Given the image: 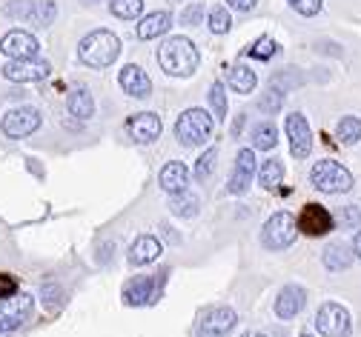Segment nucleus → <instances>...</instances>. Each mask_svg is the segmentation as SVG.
I'll use <instances>...</instances> for the list:
<instances>
[{"label": "nucleus", "instance_id": "34", "mask_svg": "<svg viewBox=\"0 0 361 337\" xmlns=\"http://www.w3.org/2000/svg\"><path fill=\"white\" fill-rule=\"evenodd\" d=\"M230 26H233V18H230L227 6H215V9L209 12V32H212V34L230 32Z\"/></svg>", "mask_w": 361, "mask_h": 337}, {"label": "nucleus", "instance_id": "36", "mask_svg": "<svg viewBox=\"0 0 361 337\" xmlns=\"http://www.w3.org/2000/svg\"><path fill=\"white\" fill-rule=\"evenodd\" d=\"M58 15L55 0H37V26H49Z\"/></svg>", "mask_w": 361, "mask_h": 337}, {"label": "nucleus", "instance_id": "24", "mask_svg": "<svg viewBox=\"0 0 361 337\" xmlns=\"http://www.w3.org/2000/svg\"><path fill=\"white\" fill-rule=\"evenodd\" d=\"M4 15L20 20V23L37 26V0H9L4 6Z\"/></svg>", "mask_w": 361, "mask_h": 337}, {"label": "nucleus", "instance_id": "46", "mask_svg": "<svg viewBox=\"0 0 361 337\" xmlns=\"http://www.w3.org/2000/svg\"><path fill=\"white\" fill-rule=\"evenodd\" d=\"M301 337H312V334H301Z\"/></svg>", "mask_w": 361, "mask_h": 337}, {"label": "nucleus", "instance_id": "20", "mask_svg": "<svg viewBox=\"0 0 361 337\" xmlns=\"http://www.w3.org/2000/svg\"><path fill=\"white\" fill-rule=\"evenodd\" d=\"M66 106H69V115H75L78 120H89L95 115V98H92V91H89L86 86H75L69 91Z\"/></svg>", "mask_w": 361, "mask_h": 337}, {"label": "nucleus", "instance_id": "2", "mask_svg": "<svg viewBox=\"0 0 361 337\" xmlns=\"http://www.w3.org/2000/svg\"><path fill=\"white\" fill-rule=\"evenodd\" d=\"M121 55V40L118 34H112L109 29H95L80 37V46H78V58L92 66V69H104V66H112Z\"/></svg>", "mask_w": 361, "mask_h": 337}, {"label": "nucleus", "instance_id": "35", "mask_svg": "<svg viewBox=\"0 0 361 337\" xmlns=\"http://www.w3.org/2000/svg\"><path fill=\"white\" fill-rule=\"evenodd\" d=\"M215 160H218V149L209 146V149L198 158V163H195V177H198V180H207V177L212 174V169H215Z\"/></svg>", "mask_w": 361, "mask_h": 337}, {"label": "nucleus", "instance_id": "14", "mask_svg": "<svg viewBox=\"0 0 361 337\" xmlns=\"http://www.w3.org/2000/svg\"><path fill=\"white\" fill-rule=\"evenodd\" d=\"M161 117L155 112H141V115H132L126 120V132L135 143H152L161 137Z\"/></svg>", "mask_w": 361, "mask_h": 337}, {"label": "nucleus", "instance_id": "18", "mask_svg": "<svg viewBox=\"0 0 361 337\" xmlns=\"http://www.w3.org/2000/svg\"><path fill=\"white\" fill-rule=\"evenodd\" d=\"M161 252H164V246H161L158 237L141 234V237H135V243L129 246V263H132V266H147V263L158 260Z\"/></svg>", "mask_w": 361, "mask_h": 337}, {"label": "nucleus", "instance_id": "27", "mask_svg": "<svg viewBox=\"0 0 361 337\" xmlns=\"http://www.w3.org/2000/svg\"><path fill=\"white\" fill-rule=\"evenodd\" d=\"M198 206L201 203H198V198L192 195V191H178V195H169V209L178 217H195Z\"/></svg>", "mask_w": 361, "mask_h": 337}, {"label": "nucleus", "instance_id": "17", "mask_svg": "<svg viewBox=\"0 0 361 337\" xmlns=\"http://www.w3.org/2000/svg\"><path fill=\"white\" fill-rule=\"evenodd\" d=\"M304 303H307V292H304L301 286L290 283V286L281 288V295L276 298V314H279L281 320H293L295 314H301Z\"/></svg>", "mask_w": 361, "mask_h": 337}, {"label": "nucleus", "instance_id": "8", "mask_svg": "<svg viewBox=\"0 0 361 337\" xmlns=\"http://www.w3.org/2000/svg\"><path fill=\"white\" fill-rule=\"evenodd\" d=\"M315 329L324 337H347L350 329H353V320H350V312L338 303H324L315 314Z\"/></svg>", "mask_w": 361, "mask_h": 337}, {"label": "nucleus", "instance_id": "41", "mask_svg": "<svg viewBox=\"0 0 361 337\" xmlns=\"http://www.w3.org/2000/svg\"><path fill=\"white\" fill-rule=\"evenodd\" d=\"M258 0H227V6L235 9V12H252Z\"/></svg>", "mask_w": 361, "mask_h": 337}, {"label": "nucleus", "instance_id": "28", "mask_svg": "<svg viewBox=\"0 0 361 337\" xmlns=\"http://www.w3.org/2000/svg\"><path fill=\"white\" fill-rule=\"evenodd\" d=\"M109 12L121 20H138L144 15V0H109Z\"/></svg>", "mask_w": 361, "mask_h": 337}, {"label": "nucleus", "instance_id": "12", "mask_svg": "<svg viewBox=\"0 0 361 337\" xmlns=\"http://www.w3.org/2000/svg\"><path fill=\"white\" fill-rule=\"evenodd\" d=\"M287 137H290V152L295 155V160H304L312 152V134L304 115L298 112L287 115Z\"/></svg>", "mask_w": 361, "mask_h": 337}, {"label": "nucleus", "instance_id": "29", "mask_svg": "<svg viewBox=\"0 0 361 337\" xmlns=\"http://www.w3.org/2000/svg\"><path fill=\"white\" fill-rule=\"evenodd\" d=\"M279 43L273 37H258L250 49H247V58H255V61H273L279 55Z\"/></svg>", "mask_w": 361, "mask_h": 337}, {"label": "nucleus", "instance_id": "21", "mask_svg": "<svg viewBox=\"0 0 361 337\" xmlns=\"http://www.w3.org/2000/svg\"><path fill=\"white\" fill-rule=\"evenodd\" d=\"M169 26H172V15L169 12H152L138 23V37L141 40H155V37L166 34Z\"/></svg>", "mask_w": 361, "mask_h": 337}, {"label": "nucleus", "instance_id": "32", "mask_svg": "<svg viewBox=\"0 0 361 337\" xmlns=\"http://www.w3.org/2000/svg\"><path fill=\"white\" fill-rule=\"evenodd\" d=\"M209 106H212V112H215V120H227V89H224L221 83H215L212 89H209Z\"/></svg>", "mask_w": 361, "mask_h": 337}, {"label": "nucleus", "instance_id": "22", "mask_svg": "<svg viewBox=\"0 0 361 337\" xmlns=\"http://www.w3.org/2000/svg\"><path fill=\"white\" fill-rule=\"evenodd\" d=\"M32 306H35L32 295H12L6 300H0V314H4V317H15V320L23 323L32 314Z\"/></svg>", "mask_w": 361, "mask_h": 337}, {"label": "nucleus", "instance_id": "45", "mask_svg": "<svg viewBox=\"0 0 361 337\" xmlns=\"http://www.w3.org/2000/svg\"><path fill=\"white\" fill-rule=\"evenodd\" d=\"M241 337H267V334H261V331H247V334H241Z\"/></svg>", "mask_w": 361, "mask_h": 337}, {"label": "nucleus", "instance_id": "25", "mask_svg": "<svg viewBox=\"0 0 361 337\" xmlns=\"http://www.w3.org/2000/svg\"><path fill=\"white\" fill-rule=\"evenodd\" d=\"M250 140H252V149H258V152H269V149H276V143H279V132H276V126L269 123V120H264V123L252 126Z\"/></svg>", "mask_w": 361, "mask_h": 337}, {"label": "nucleus", "instance_id": "5", "mask_svg": "<svg viewBox=\"0 0 361 337\" xmlns=\"http://www.w3.org/2000/svg\"><path fill=\"white\" fill-rule=\"evenodd\" d=\"M310 180L324 195H341V191L353 189V174L336 160H319L310 172Z\"/></svg>", "mask_w": 361, "mask_h": 337}, {"label": "nucleus", "instance_id": "6", "mask_svg": "<svg viewBox=\"0 0 361 337\" xmlns=\"http://www.w3.org/2000/svg\"><path fill=\"white\" fill-rule=\"evenodd\" d=\"M295 231H298V223L290 212H276L273 217H269L261 229V243L264 249L269 252H281L287 246H293V240H295Z\"/></svg>", "mask_w": 361, "mask_h": 337}, {"label": "nucleus", "instance_id": "15", "mask_svg": "<svg viewBox=\"0 0 361 337\" xmlns=\"http://www.w3.org/2000/svg\"><path fill=\"white\" fill-rule=\"evenodd\" d=\"M295 223H298L301 231H307V234H312V237L327 234V231L333 229V217H330V212H327L324 206H319V203H307L304 212H301V217H298Z\"/></svg>", "mask_w": 361, "mask_h": 337}, {"label": "nucleus", "instance_id": "9", "mask_svg": "<svg viewBox=\"0 0 361 337\" xmlns=\"http://www.w3.org/2000/svg\"><path fill=\"white\" fill-rule=\"evenodd\" d=\"M238 323V314L230 306H212L201 314L198 337H227Z\"/></svg>", "mask_w": 361, "mask_h": 337}, {"label": "nucleus", "instance_id": "13", "mask_svg": "<svg viewBox=\"0 0 361 337\" xmlns=\"http://www.w3.org/2000/svg\"><path fill=\"white\" fill-rule=\"evenodd\" d=\"M252 174H255V152L252 149H241L238 158H235L233 174L227 180V191H230V195H244V191L250 189Z\"/></svg>", "mask_w": 361, "mask_h": 337}, {"label": "nucleus", "instance_id": "3", "mask_svg": "<svg viewBox=\"0 0 361 337\" xmlns=\"http://www.w3.org/2000/svg\"><path fill=\"white\" fill-rule=\"evenodd\" d=\"M212 126H215V120L204 109H187L175 120V137H178L180 146L195 149V146H204V143L209 140Z\"/></svg>", "mask_w": 361, "mask_h": 337}, {"label": "nucleus", "instance_id": "16", "mask_svg": "<svg viewBox=\"0 0 361 337\" xmlns=\"http://www.w3.org/2000/svg\"><path fill=\"white\" fill-rule=\"evenodd\" d=\"M118 80H121V89L129 94V98H149V91H152L149 75H147L141 66H135V63L123 66Z\"/></svg>", "mask_w": 361, "mask_h": 337}, {"label": "nucleus", "instance_id": "23", "mask_svg": "<svg viewBox=\"0 0 361 337\" xmlns=\"http://www.w3.org/2000/svg\"><path fill=\"white\" fill-rule=\"evenodd\" d=\"M322 260H324V266H327L330 272H344V269H350V263H353V249H350L347 243H330V246L324 249Z\"/></svg>", "mask_w": 361, "mask_h": 337}, {"label": "nucleus", "instance_id": "1", "mask_svg": "<svg viewBox=\"0 0 361 337\" xmlns=\"http://www.w3.org/2000/svg\"><path fill=\"white\" fill-rule=\"evenodd\" d=\"M158 63L172 77H190V75H195L201 55L190 37H169L158 46Z\"/></svg>", "mask_w": 361, "mask_h": 337}, {"label": "nucleus", "instance_id": "44", "mask_svg": "<svg viewBox=\"0 0 361 337\" xmlns=\"http://www.w3.org/2000/svg\"><path fill=\"white\" fill-rule=\"evenodd\" d=\"M241 126H244V115H238V117H235V123H233V137H238V134H241Z\"/></svg>", "mask_w": 361, "mask_h": 337}, {"label": "nucleus", "instance_id": "40", "mask_svg": "<svg viewBox=\"0 0 361 337\" xmlns=\"http://www.w3.org/2000/svg\"><path fill=\"white\" fill-rule=\"evenodd\" d=\"M18 295V280L12 274H0V300Z\"/></svg>", "mask_w": 361, "mask_h": 337}, {"label": "nucleus", "instance_id": "33", "mask_svg": "<svg viewBox=\"0 0 361 337\" xmlns=\"http://www.w3.org/2000/svg\"><path fill=\"white\" fill-rule=\"evenodd\" d=\"M281 103H284V91H281L279 86L269 83V91L258 101V109H261L264 115H276V112L281 109Z\"/></svg>", "mask_w": 361, "mask_h": 337}, {"label": "nucleus", "instance_id": "43", "mask_svg": "<svg viewBox=\"0 0 361 337\" xmlns=\"http://www.w3.org/2000/svg\"><path fill=\"white\" fill-rule=\"evenodd\" d=\"M353 252L361 257V229H358V231H355V237H353Z\"/></svg>", "mask_w": 361, "mask_h": 337}, {"label": "nucleus", "instance_id": "10", "mask_svg": "<svg viewBox=\"0 0 361 337\" xmlns=\"http://www.w3.org/2000/svg\"><path fill=\"white\" fill-rule=\"evenodd\" d=\"M52 66L47 61H37V58H20V61H9L4 66V77L12 83H37L43 77H49Z\"/></svg>", "mask_w": 361, "mask_h": 337}, {"label": "nucleus", "instance_id": "42", "mask_svg": "<svg viewBox=\"0 0 361 337\" xmlns=\"http://www.w3.org/2000/svg\"><path fill=\"white\" fill-rule=\"evenodd\" d=\"M20 326V320H15V317H4L0 314V334H9V331H15Z\"/></svg>", "mask_w": 361, "mask_h": 337}, {"label": "nucleus", "instance_id": "31", "mask_svg": "<svg viewBox=\"0 0 361 337\" xmlns=\"http://www.w3.org/2000/svg\"><path fill=\"white\" fill-rule=\"evenodd\" d=\"M336 134H338L341 143L350 146V143H355L361 137V120L358 117H341L338 126H336Z\"/></svg>", "mask_w": 361, "mask_h": 337}, {"label": "nucleus", "instance_id": "39", "mask_svg": "<svg viewBox=\"0 0 361 337\" xmlns=\"http://www.w3.org/2000/svg\"><path fill=\"white\" fill-rule=\"evenodd\" d=\"M180 23H187V26L204 23V6L201 4H190L184 12H180Z\"/></svg>", "mask_w": 361, "mask_h": 337}, {"label": "nucleus", "instance_id": "38", "mask_svg": "<svg viewBox=\"0 0 361 337\" xmlns=\"http://www.w3.org/2000/svg\"><path fill=\"white\" fill-rule=\"evenodd\" d=\"M338 220H341V226L344 229H358L361 226V206H344L341 209V215H338Z\"/></svg>", "mask_w": 361, "mask_h": 337}, {"label": "nucleus", "instance_id": "11", "mask_svg": "<svg viewBox=\"0 0 361 337\" xmlns=\"http://www.w3.org/2000/svg\"><path fill=\"white\" fill-rule=\"evenodd\" d=\"M40 49V43L32 32H23V29H12L0 37V52L12 61H20V58H35Z\"/></svg>", "mask_w": 361, "mask_h": 337}, {"label": "nucleus", "instance_id": "4", "mask_svg": "<svg viewBox=\"0 0 361 337\" xmlns=\"http://www.w3.org/2000/svg\"><path fill=\"white\" fill-rule=\"evenodd\" d=\"M166 269L158 274H141L123 286V303L126 306H152L164 295V283H166Z\"/></svg>", "mask_w": 361, "mask_h": 337}, {"label": "nucleus", "instance_id": "7", "mask_svg": "<svg viewBox=\"0 0 361 337\" xmlns=\"http://www.w3.org/2000/svg\"><path fill=\"white\" fill-rule=\"evenodd\" d=\"M0 129H4L6 137L12 140H20V137H29L32 132L40 129V112L35 106H15L4 115L0 120Z\"/></svg>", "mask_w": 361, "mask_h": 337}, {"label": "nucleus", "instance_id": "30", "mask_svg": "<svg viewBox=\"0 0 361 337\" xmlns=\"http://www.w3.org/2000/svg\"><path fill=\"white\" fill-rule=\"evenodd\" d=\"M258 180H261L264 189L281 186V180H284V166H281V160H267V163L261 166V172H258Z\"/></svg>", "mask_w": 361, "mask_h": 337}, {"label": "nucleus", "instance_id": "19", "mask_svg": "<svg viewBox=\"0 0 361 337\" xmlns=\"http://www.w3.org/2000/svg\"><path fill=\"white\" fill-rule=\"evenodd\" d=\"M158 183L166 195H178V191H187V183H190V169L180 163V160H172L161 169L158 174Z\"/></svg>", "mask_w": 361, "mask_h": 337}, {"label": "nucleus", "instance_id": "26", "mask_svg": "<svg viewBox=\"0 0 361 337\" xmlns=\"http://www.w3.org/2000/svg\"><path fill=\"white\" fill-rule=\"evenodd\" d=\"M227 83H230V89L233 91H238V94H250V91H255V86H258V77H255V72L250 69V66H233L230 69V77H227Z\"/></svg>", "mask_w": 361, "mask_h": 337}, {"label": "nucleus", "instance_id": "37", "mask_svg": "<svg viewBox=\"0 0 361 337\" xmlns=\"http://www.w3.org/2000/svg\"><path fill=\"white\" fill-rule=\"evenodd\" d=\"M287 4H290L298 15H304V18H312V15L322 12V0H287Z\"/></svg>", "mask_w": 361, "mask_h": 337}]
</instances>
